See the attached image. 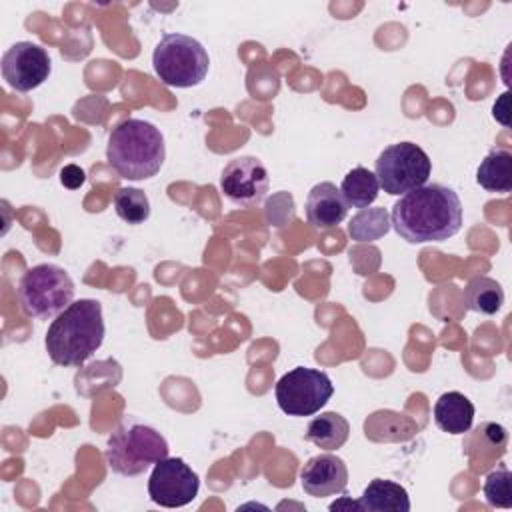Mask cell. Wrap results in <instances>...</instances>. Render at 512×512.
Listing matches in <instances>:
<instances>
[{"instance_id":"7c38bea8","label":"cell","mask_w":512,"mask_h":512,"mask_svg":"<svg viewBox=\"0 0 512 512\" xmlns=\"http://www.w3.org/2000/svg\"><path fill=\"white\" fill-rule=\"evenodd\" d=\"M300 482L308 496L326 498L346 492L348 468L336 454L312 456L300 470Z\"/></svg>"},{"instance_id":"ffe728a7","label":"cell","mask_w":512,"mask_h":512,"mask_svg":"<svg viewBox=\"0 0 512 512\" xmlns=\"http://www.w3.org/2000/svg\"><path fill=\"white\" fill-rule=\"evenodd\" d=\"M390 226V214L386 212V208H362L348 222V234L356 242H374L386 236Z\"/></svg>"},{"instance_id":"5b68a950","label":"cell","mask_w":512,"mask_h":512,"mask_svg":"<svg viewBox=\"0 0 512 512\" xmlns=\"http://www.w3.org/2000/svg\"><path fill=\"white\" fill-rule=\"evenodd\" d=\"M152 68L162 84L172 88H192L206 78L210 56L196 38L170 32L156 44L152 52Z\"/></svg>"},{"instance_id":"603a6c76","label":"cell","mask_w":512,"mask_h":512,"mask_svg":"<svg viewBox=\"0 0 512 512\" xmlns=\"http://www.w3.org/2000/svg\"><path fill=\"white\" fill-rule=\"evenodd\" d=\"M84 180H86V174H84V170H82L80 166H76V164H68V166H64V168L60 170V182H62L66 188H70V190L80 188V186L84 184Z\"/></svg>"},{"instance_id":"d4e9b609","label":"cell","mask_w":512,"mask_h":512,"mask_svg":"<svg viewBox=\"0 0 512 512\" xmlns=\"http://www.w3.org/2000/svg\"><path fill=\"white\" fill-rule=\"evenodd\" d=\"M484 436L490 440L492 446H504L506 444V428L500 424H486L484 426Z\"/></svg>"},{"instance_id":"cb8c5ba5","label":"cell","mask_w":512,"mask_h":512,"mask_svg":"<svg viewBox=\"0 0 512 512\" xmlns=\"http://www.w3.org/2000/svg\"><path fill=\"white\" fill-rule=\"evenodd\" d=\"M510 92H504L492 106V116L502 124V126H510Z\"/></svg>"},{"instance_id":"8992f818","label":"cell","mask_w":512,"mask_h":512,"mask_svg":"<svg viewBox=\"0 0 512 512\" xmlns=\"http://www.w3.org/2000/svg\"><path fill=\"white\" fill-rule=\"evenodd\" d=\"M18 302L30 318H56L74 302V282L56 264L32 266L18 282Z\"/></svg>"},{"instance_id":"ac0fdd59","label":"cell","mask_w":512,"mask_h":512,"mask_svg":"<svg viewBox=\"0 0 512 512\" xmlns=\"http://www.w3.org/2000/svg\"><path fill=\"white\" fill-rule=\"evenodd\" d=\"M378 192H380V184L376 174L364 166L352 168L340 184V194L346 206L350 208H360V210L368 208L378 198Z\"/></svg>"},{"instance_id":"2e32d148","label":"cell","mask_w":512,"mask_h":512,"mask_svg":"<svg viewBox=\"0 0 512 512\" xmlns=\"http://www.w3.org/2000/svg\"><path fill=\"white\" fill-rule=\"evenodd\" d=\"M476 182L486 192L508 194L512 190V154L504 148H492L476 170Z\"/></svg>"},{"instance_id":"e0dca14e","label":"cell","mask_w":512,"mask_h":512,"mask_svg":"<svg viewBox=\"0 0 512 512\" xmlns=\"http://www.w3.org/2000/svg\"><path fill=\"white\" fill-rule=\"evenodd\" d=\"M350 436L348 420L338 412H322L310 420L306 428V440L322 450H338Z\"/></svg>"},{"instance_id":"30bf717a","label":"cell","mask_w":512,"mask_h":512,"mask_svg":"<svg viewBox=\"0 0 512 512\" xmlns=\"http://www.w3.org/2000/svg\"><path fill=\"white\" fill-rule=\"evenodd\" d=\"M52 62L48 52L28 40L12 44L2 56V76L10 88L30 92L48 80Z\"/></svg>"},{"instance_id":"277c9868","label":"cell","mask_w":512,"mask_h":512,"mask_svg":"<svg viewBox=\"0 0 512 512\" xmlns=\"http://www.w3.org/2000/svg\"><path fill=\"white\" fill-rule=\"evenodd\" d=\"M166 438L152 426L126 416L110 434L106 464L120 476H138L168 456Z\"/></svg>"},{"instance_id":"6da1fadb","label":"cell","mask_w":512,"mask_h":512,"mask_svg":"<svg viewBox=\"0 0 512 512\" xmlns=\"http://www.w3.org/2000/svg\"><path fill=\"white\" fill-rule=\"evenodd\" d=\"M390 224L410 244L442 242L462 228V202L444 184H424L400 196L392 206Z\"/></svg>"},{"instance_id":"9a60e30c","label":"cell","mask_w":512,"mask_h":512,"mask_svg":"<svg viewBox=\"0 0 512 512\" xmlns=\"http://www.w3.org/2000/svg\"><path fill=\"white\" fill-rule=\"evenodd\" d=\"M362 510L366 512H408L410 510V498L404 486L374 478L360 496Z\"/></svg>"},{"instance_id":"5bb4252c","label":"cell","mask_w":512,"mask_h":512,"mask_svg":"<svg viewBox=\"0 0 512 512\" xmlns=\"http://www.w3.org/2000/svg\"><path fill=\"white\" fill-rule=\"evenodd\" d=\"M434 422L442 432L464 434L474 422V404L462 392H444L434 404Z\"/></svg>"},{"instance_id":"52a82bcc","label":"cell","mask_w":512,"mask_h":512,"mask_svg":"<svg viewBox=\"0 0 512 512\" xmlns=\"http://www.w3.org/2000/svg\"><path fill=\"white\" fill-rule=\"evenodd\" d=\"M430 172L432 162L428 154L414 142H398L384 148L374 164L378 184L390 196H400L424 186Z\"/></svg>"},{"instance_id":"8fae6325","label":"cell","mask_w":512,"mask_h":512,"mask_svg":"<svg viewBox=\"0 0 512 512\" xmlns=\"http://www.w3.org/2000/svg\"><path fill=\"white\" fill-rule=\"evenodd\" d=\"M268 170L256 156H238L230 160L220 176L224 196L240 206H256L268 192Z\"/></svg>"},{"instance_id":"4fadbf2b","label":"cell","mask_w":512,"mask_h":512,"mask_svg":"<svg viewBox=\"0 0 512 512\" xmlns=\"http://www.w3.org/2000/svg\"><path fill=\"white\" fill-rule=\"evenodd\" d=\"M306 220L318 228V230H328L338 226L348 212V206L340 194V188L332 182H318L312 186L306 198Z\"/></svg>"},{"instance_id":"ba28073f","label":"cell","mask_w":512,"mask_h":512,"mask_svg":"<svg viewBox=\"0 0 512 512\" xmlns=\"http://www.w3.org/2000/svg\"><path fill=\"white\" fill-rule=\"evenodd\" d=\"M334 394V384L326 372L296 366L288 370L274 388L280 410L288 416H312L320 412Z\"/></svg>"},{"instance_id":"44dd1931","label":"cell","mask_w":512,"mask_h":512,"mask_svg":"<svg viewBox=\"0 0 512 512\" xmlns=\"http://www.w3.org/2000/svg\"><path fill=\"white\" fill-rule=\"evenodd\" d=\"M112 202L118 218L128 224H142L150 216V200L140 188H120Z\"/></svg>"},{"instance_id":"d6986e66","label":"cell","mask_w":512,"mask_h":512,"mask_svg":"<svg viewBox=\"0 0 512 512\" xmlns=\"http://www.w3.org/2000/svg\"><path fill=\"white\" fill-rule=\"evenodd\" d=\"M464 304L472 312L492 316L504 304V290L494 278L474 276L464 288Z\"/></svg>"},{"instance_id":"3957f363","label":"cell","mask_w":512,"mask_h":512,"mask_svg":"<svg viewBox=\"0 0 512 512\" xmlns=\"http://www.w3.org/2000/svg\"><path fill=\"white\" fill-rule=\"evenodd\" d=\"M164 158V136L148 120L126 118L108 136L106 160L120 178H152L162 168Z\"/></svg>"},{"instance_id":"9c48e42d","label":"cell","mask_w":512,"mask_h":512,"mask_svg":"<svg viewBox=\"0 0 512 512\" xmlns=\"http://www.w3.org/2000/svg\"><path fill=\"white\" fill-rule=\"evenodd\" d=\"M198 474L182 458H164L154 464L148 478L150 500L164 508H180L198 496Z\"/></svg>"},{"instance_id":"7402d4cb","label":"cell","mask_w":512,"mask_h":512,"mask_svg":"<svg viewBox=\"0 0 512 512\" xmlns=\"http://www.w3.org/2000/svg\"><path fill=\"white\" fill-rule=\"evenodd\" d=\"M510 480L512 474L506 466H498L484 478V498L490 506L496 508H510L512 506V494H510Z\"/></svg>"},{"instance_id":"7a4b0ae2","label":"cell","mask_w":512,"mask_h":512,"mask_svg":"<svg viewBox=\"0 0 512 512\" xmlns=\"http://www.w3.org/2000/svg\"><path fill=\"white\" fill-rule=\"evenodd\" d=\"M102 304L80 298L62 310L46 332V352L58 366H82L104 340Z\"/></svg>"},{"instance_id":"484cf974","label":"cell","mask_w":512,"mask_h":512,"mask_svg":"<svg viewBox=\"0 0 512 512\" xmlns=\"http://www.w3.org/2000/svg\"><path fill=\"white\" fill-rule=\"evenodd\" d=\"M342 508H346V510H362V504H360V500H352L348 496H344L342 500H336V502L330 504V510H342Z\"/></svg>"}]
</instances>
